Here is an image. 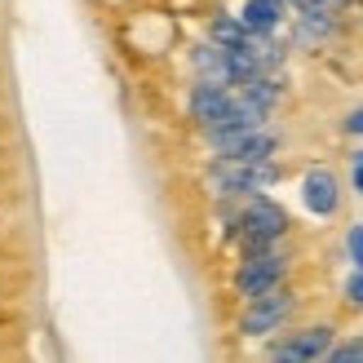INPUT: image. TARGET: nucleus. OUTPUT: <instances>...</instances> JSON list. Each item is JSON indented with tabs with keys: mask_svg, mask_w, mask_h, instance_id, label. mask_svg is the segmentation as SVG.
<instances>
[{
	"mask_svg": "<svg viewBox=\"0 0 363 363\" xmlns=\"http://www.w3.org/2000/svg\"><path fill=\"white\" fill-rule=\"evenodd\" d=\"M346 244H350V262L363 270V226H354V230H350V240H346Z\"/></svg>",
	"mask_w": 363,
	"mask_h": 363,
	"instance_id": "11",
	"label": "nucleus"
},
{
	"mask_svg": "<svg viewBox=\"0 0 363 363\" xmlns=\"http://www.w3.org/2000/svg\"><path fill=\"white\" fill-rule=\"evenodd\" d=\"M346 297H350L354 306H363V270H354V275L346 279Z\"/></svg>",
	"mask_w": 363,
	"mask_h": 363,
	"instance_id": "12",
	"label": "nucleus"
},
{
	"mask_svg": "<svg viewBox=\"0 0 363 363\" xmlns=\"http://www.w3.org/2000/svg\"><path fill=\"white\" fill-rule=\"evenodd\" d=\"M346 129H350V133H363V106H359V111H350V120H346Z\"/></svg>",
	"mask_w": 363,
	"mask_h": 363,
	"instance_id": "13",
	"label": "nucleus"
},
{
	"mask_svg": "<svg viewBox=\"0 0 363 363\" xmlns=\"http://www.w3.org/2000/svg\"><path fill=\"white\" fill-rule=\"evenodd\" d=\"M279 177V169L270 160H217V169L208 173L213 195H257Z\"/></svg>",
	"mask_w": 363,
	"mask_h": 363,
	"instance_id": "2",
	"label": "nucleus"
},
{
	"mask_svg": "<svg viewBox=\"0 0 363 363\" xmlns=\"http://www.w3.org/2000/svg\"><path fill=\"white\" fill-rule=\"evenodd\" d=\"M333 363H350V359H363V341H346V346H328L323 350Z\"/></svg>",
	"mask_w": 363,
	"mask_h": 363,
	"instance_id": "10",
	"label": "nucleus"
},
{
	"mask_svg": "<svg viewBox=\"0 0 363 363\" xmlns=\"http://www.w3.org/2000/svg\"><path fill=\"white\" fill-rule=\"evenodd\" d=\"M301 199H306V208H311L315 217H328V213H337V177L328 173V169H311L301 177Z\"/></svg>",
	"mask_w": 363,
	"mask_h": 363,
	"instance_id": "7",
	"label": "nucleus"
},
{
	"mask_svg": "<svg viewBox=\"0 0 363 363\" xmlns=\"http://www.w3.org/2000/svg\"><path fill=\"white\" fill-rule=\"evenodd\" d=\"M359 13H363V0H359Z\"/></svg>",
	"mask_w": 363,
	"mask_h": 363,
	"instance_id": "15",
	"label": "nucleus"
},
{
	"mask_svg": "<svg viewBox=\"0 0 363 363\" xmlns=\"http://www.w3.org/2000/svg\"><path fill=\"white\" fill-rule=\"evenodd\" d=\"M230 230H235V240H240L244 252H262V248H275L279 244V235L288 230V217H284L279 204L252 195L248 204L230 217Z\"/></svg>",
	"mask_w": 363,
	"mask_h": 363,
	"instance_id": "1",
	"label": "nucleus"
},
{
	"mask_svg": "<svg viewBox=\"0 0 363 363\" xmlns=\"http://www.w3.org/2000/svg\"><path fill=\"white\" fill-rule=\"evenodd\" d=\"M284 270H288V262H284V252H275V248L244 252V266L235 270V293H240V297H257V293H266V288L284 284Z\"/></svg>",
	"mask_w": 363,
	"mask_h": 363,
	"instance_id": "5",
	"label": "nucleus"
},
{
	"mask_svg": "<svg viewBox=\"0 0 363 363\" xmlns=\"http://www.w3.org/2000/svg\"><path fill=\"white\" fill-rule=\"evenodd\" d=\"M354 186L363 191V164H354Z\"/></svg>",
	"mask_w": 363,
	"mask_h": 363,
	"instance_id": "14",
	"label": "nucleus"
},
{
	"mask_svg": "<svg viewBox=\"0 0 363 363\" xmlns=\"http://www.w3.org/2000/svg\"><path fill=\"white\" fill-rule=\"evenodd\" d=\"M328 346H333V328H306V333H293L288 341H279V346L270 350V359H293V363H301V359H319Z\"/></svg>",
	"mask_w": 363,
	"mask_h": 363,
	"instance_id": "8",
	"label": "nucleus"
},
{
	"mask_svg": "<svg viewBox=\"0 0 363 363\" xmlns=\"http://www.w3.org/2000/svg\"><path fill=\"white\" fill-rule=\"evenodd\" d=\"M279 13H284V0H244V9H240V23L248 31H270L279 23Z\"/></svg>",
	"mask_w": 363,
	"mask_h": 363,
	"instance_id": "9",
	"label": "nucleus"
},
{
	"mask_svg": "<svg viewBox=\"0 0 363 363\" xmlns=\"http://www.w3.org/2000/svg\"><path fill=\"white\" fill-rule=\"evenodd\" d=\"M230 102H235V84H217V80H199L191 89V116L199 129H217L226 116H230Z\"/></svg>",
	"mask_w": 363,
	"mask_h": 363,
	"instance_id": "6",
	"label": "nucleus"
},
{
	"mask_svg": "<svg viewBox=\"0 0 363 363\" xmlns=\"http://www.w3.org/2000/svg\"><path fill=\"white\" fill-rule=\"evenodd\" d=\"M288 315H293V293H288L284 284H275V288H266V293L248 297V311L240 319V333L244 337H270Z\"/></svg>",
	"mask_w": 363,
	"mask_h": 363,
	"instance_id": "3",
	"label": "nucleus"
},
{
	"mask_svg": "<svg viewBox=\"0 0 363 363\" xmlns=\"http://www.w3.org/2000/svg\"><path fill=\"white\" fill-rule=\"evenodd\" d=\"M208 147L217 151V160H270L279 151V138L257 129H226V133H204Z\"/></svg>",
	"mask_w": 363,
	"mask_h": 363,
	"instance_id": "4",
	"label": "nucleus"
}]
</instances>
